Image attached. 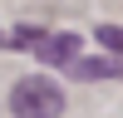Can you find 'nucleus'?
Segmentation results:
<instances>
[{
    "label": "nucleus",
    "instance_id": "nucleus-1",
    "mask_svg": "<svg viewBox=\"0 0 123 118\" xmlns=\"http://www.w3.org/2000/svg\"><path fill=\"white\" fill-rule=\"evenodd\" d=\"M10 113L15 118H59L64 113V88L54 79L35 74V79H20L10 88Z\"/></svg>",
    "mask_w": 123,
    "mask_h": 118
},
{
    "label": "nucleus",
    "instance_id": "nucleus-3",
    "mask_svg": "<svg viewBox=\"0 0 123 118\" xmlns=\"http://www.w3.org/2000/svg\"><path fill=\"white\" fill-rule=\"evenodd\" d=\"M69 74L74 79H118L123 74V59H84L79 54L74 64H69Z\"/></svg>",
    "mask_w": 123,
    "mask_h": 118
},
{
    "label": "nucleus",
    "instance_id": "nucleus-4",
    "mask_svg": "<svg viewBox=\"0 0 123 118\" xmlns=\"http://www.w3.org/2000/svg\"><path fill=\"white\" fill-rule=\"evenodd\" d=\"M44 39V30L39 25H20V30H0V49H30L35 54V44Z\"/></svg>",
    "mask_w": 123,
    "mask_h": 118
},
{
    "label": "nucleus",
    "instance_id": "nucleus-5",
    "mask_svg": "<svg viewBox=\"0 0 123 118\" xmlns=\"http://www.w3.org/2000/svg\"><path fill=\"white\" fill-rule=\"evenodd\" d=\"M98 44L113 49V54H123V30L118 25H98Z\"/></svg>",
    "mask_w": 123,
    "mask_h": 118
},
{
    "label": "nucleus",
    "instance_id": "nucleus-2",
    "mask_svg": "<svg viewBox=\"0 0 123 118\" xmlns=\"http://www.w3.org/2000/svg\"><path fill=\"white\" fill-rule=\"evenodd\" d=\"M79 49H84L79 35H44V39L35 44V54L44 59V64H54V69H69V64L79 59Z\"/></svg>",
    "mask_w": 123,
    "mask_h": 118
}]
</instances>
